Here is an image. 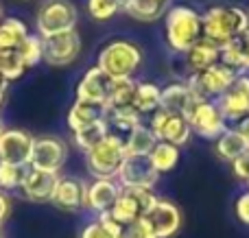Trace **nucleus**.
Wrapping results in <instances>:
<instances>
[{"label": "nucleus", "mask_w": 249, "mask_h": 238, "mask_svg": "<svg viewBox=\"0 0 249 238\" xmlns=\"http://www.w3.org/2000/svg\"><path fill=\"white\" fill-rule=\"evenodd\" d=\"M164 33H166L168 48L173 52L186 55L203 37L201 13L188 4L168 7L164 13Z\"/></svg>", "instance_id": "f257e3e1"}, {"label": "nucleus", "mask_w": 249, "mask_h": 238, "mask_svg": "<svg viewBox=\"0 0 249 238\" xmlns=\"http://www.w3.org/2000/svg\"><path fill=\"white\" fill-rule=\"evenodd\" d=\"M201 26L203 37L223 46L249 31V13L234 4H214L201 13Z\"/></svg>", "instance_id": "f03ea898"}, {"label": "nucleus", "mask_w": 249, "mask_h": 238, "mask_svg": "<svg viewBox=\"0 0 249 238\" xmlns=\"http://www.w3.org/2000/svg\"><path fill=\"white\" fill-rule=\"evenodd\" d=\"M142 66V48L129 39H112L99 51L96 68H101L112 81L133 79Z\"/></svg>", "instance_id": "7ed1b4c3"}, {"label": "nucleus", "mask_w": 249, "mask_h": 238, "mask_svg": "<svg viewBox=\"0 0 249 238\" xmlns=\"http://www.w3.org/2000/svg\"><path fill=\"white\" fill-rule=\"evenodd\" d=\"M124 160V140L116 136L103 138L86 153L88 173L94 179H116V173Z\"/></svg>", "instance_id": "20e7f679"}, {"label": "nucleus", "mask_w": 249, "mask_h": 238, "mask_svg": "<svg viewBox=\"0 0 249 238\" xmlns=\"http://www.w3.org/2000/svg\"><path fill=\"white\" fill-rule=\"evenodd\" d=\"M79 13L70 0H46L37 11V31L39 37H51V35L77 31Z\"/></svg>", "instance_id": "39448f33"}, {"label": "nucleus", "mask_w": 249, "mask_h": 238, "mask_svg": "<svg viewBox=\"0 0 249 238\" xmlns=\"http://www.w3.org/2000/svg\"><path fill=\"white\" fill-rule=\"evenodd\" d=\"M66 157H68V149H66L64 140L57 138V136H39V138L33 140L29 166L59 175L61 166L66 164Z\"/></svg>", "instance_id": "423d86ee"}, {"label": "nucleus", "mask_w": 249, "mask_h": 238, "mask_svg": "<svg viewBox=\"0 0 249 238\" xmlns=\"http://www.w3.org/2000/svg\"><path fill=\"white\" fill-rule=\"evenodd\" d=\"M186 118L190 122L193 134L201 136L206 140H216L228 129V122L221 116L214 101H199V103H195Z\"/></svg>", "instance_id": "0eeeda50"}, {"label": "nucleus", "mask_w": 249, "mask_h": 238, "mask_svg": "<svg viewBox=\"0 0 249 238\" xmlns=\"http://www.w3.org/2000/svg\"><path fill=\"white\" fill-rule=\"evenodd\" d=\"M160 179V173L153 169L149 157L124 155L121 169L116 173V182L121 188H149L153 190Z\"/></svg>", "instance_id": "6e6552de"}, {"label": "nucleus", "mask_w": 249, "mask_h": 238, "mask_svg": "<svg viewBox=\"0 0 249 238\" xmlns=\"http://www.w3.org/2000/svg\"><path fill=\"white\" fill-rule=\"evenodd\" d=\"M42 52H44V61L48 66H55V68L68 66L81 52V37H79L77 31L42 37Z\"/></svg>", "instance_id": "1a4fd4ad"}, {"label": "nucleus", "mask_w": 249, "mask_h": 238, "mask_svg": "<svg viewBox=\"0 0 249 238\" xmlns=\"http://www.w3.org/2000/svg\"><path fill=\"white\" fill-rule=\"evenodd\" d=\"M214 103L228 125L230 122L236 125L238 120L249 116V74H243V72L238 74L236 81L232 83V87L225 94H221Z\"/></svg>", "instance_id": "9d476101"}, {"label": "nucleus", "mask_w": 249, "mask_h": 238, "mask_svg": "<svg viewBox=\"0 0 249 238\" xmlns=\"http://www.w3.org/2000/svg\"><path fill=\"white\" fill-rule=\"evenodd\" d=\"M33 140V136L24 129H2V134H0V162L29 166Z\"/></svg>", "instance_id": "9b49d317"}, {"label": "nucleus", "mask_w": 249, "mask_h": 238, "mask_svg": "<svg viewBox=\"0 0 249 238\" xmlns=\"http://www.w3.org/2000/svg\"><path fill=\"white\" fill-rule=\"evenodd\" d=\"M109 87H112V79H109L101 68L92 66V68L86 70V74H83L77 83V101L107 105Z\"/></svg>", "instance_id": "f8f14e48"}, {"label": "nucleus", "mask_w": 249, "mask_h": 238, "mask_svg": "<svg viewBox=\"0 0 249 238\" xmlns=\"http://www.w3.org/2000/svg\"><path fill=\"white\" fill-rule=\"evenodd\" d=\"M146 221L153 227L155 238H173L181 227V212L173 201L158 199L155 208L146 214Z\"/></svg>", "instance_id": "ddd939ff"}, {"label": "nucleus", "mask_w": 249, "mask_h": 238, "mask_svg": "<svg viewBox=\"0 0 249 238\" xmlns=\"http://www.w3.org/2000/svg\"><path fill=\"white\" fill-rule=\"evenodd\" d=\"M57 182H59V175L57 173H46V170H37L29 166L24 173V179H22L20 190L29 201L44 204V201H51Z\"/></svg>", "instance_id": "4468645a"}, {"label": "nucleus", "mask_w": 249, "mask_h": 238, "mask_svg": "<svg viewBox=\"0 0 249 238\" xmlns=\"http://www.w3.org/2000/svg\"><path fill=\"white\" fill-rule=\"evenodd\" d=\"M121 190L116 179H94L92 184H86V208L96 217L109 212Z\"/></svg>", "instance_id": "2eb2a0df"}, {"label": "nucleus", "mask_w": 249, "mask_h": 238, "mask_svg": "<svg viewBox=\"0 0 249 238\" xmlns=\"http://www.w3.org/2000/svg\"><path fill=\"white\" fill-rule=\"evenodd\" d=\"M51 204L64 212H77L86 208V184L72 177H59Z\"/></svg>", "instance_id": "dca6fc26"}, {"label": "nucleus", "mask_w": 249, "mask_h": 238, "mask_svg": "<svg viewBox=\"0 0 249 238\" xmlns=\"http://www.w3.org/2000/svg\"><path fill=\"white\" fill-rule=\"evenodd\" d=\"M238 74L241 72L228 68V66H223L219 61V64L206 68L203 72H199V79H201V83H203V90H206L208 99L212 101V99H219L221 94H225V92L232 87V83L236 81Z\"/></svg>", "instance_id": "f3484780"}, {"label": "nucleus", "mask_w": 249, "mask_h": 238, "mask_svg": "<svg viewBox=\"0 0 249 238\" xmlns=\"http://www.w3.org/2000/svg\"><path fill=\"white\" fill-rule=\"evenodd\" d=\"M195 105L193 96H190L188 87L184 81H173L162 87L160 94V109L173 114V116H188L190 107Z\"/></svg>", "instance_id": "a211bd4d"}, {"label": "nucleus", "mask_w": 249, "mask_h": 238, "mask_svg": "<svg viewBox=\"0 0 249 238\" xmlns=\"http://www.w3.org/2000/svg\"><path fill=\"white\" fill-rule=\"evenodd\" d=\"M105 114H107V107H105V105L74 101L72 107L68 109V127L72 134H77V131L86 129V127L105 120Z\"/></svg>", "instance_id": "6ab92c4d"}, {"label": "nucleus", "mask_w": 249, "mask_h": 238, "mask_svg": "<svg viewBox=\"0 0 249 238\" xmlns=\"http://www.w3.org/2000/svg\"><path fill=\"white\" fill-rule=\"evenodd\" d=\"M219 55H221V46H216L208 37H201L186 52V64H188L190 74H199L206 68H210V66L219 64Z\"/></svg>", "instance_id": "aec40b11"}, {"label": "nucleus", "mask_w": 249, "mask_h": 238, "mask_svg": "<svg viewBox=\"0 0 249 238\" xmlns=\"http://www.w3.org/2000/svg\"><path fill=\"white\" fill-rule=\"evenodd\" d=\"M214 149H216V155H219L221 160L234 162L249 151V140L238 129L228 127V129L214 140Z\"/></svg>", "instance_id": "412c9836"}, {"label": "nucleus", "mask_w": 249, "mask_h": 238, "mask_svg": "<svg viewBox=\"0 0 249 238\" xmlns=\"http://www.w3.org/2000/svg\"><path fill=\"white\" fill-rule=\"evenodd\" d=\"M168 0H121V9L138 22H158L164 17Z\"/></svg>", "instance_id": "4be33fe9"}, {"label": "nucleus", "mask_w": 249, "mask_h": 238, "mask_svg": "<svg viewBox=\"0 0 249 238\" xmlns=\"http://www.w3.org/2000/svg\"><path fill=\"white\" fill-rule=\"evenodd\" d=\"M160 94H162V85L151 81H138L136 83V92H133V101L131 107L136 109L140 116L144 114H153L160 109Z\"/></svg>", "instance_id": "5701e85b"}, {"label": "nucleus", "mask_w": 249, "mask_h": 238, "mask_svg": "<svg viewBox=\"0 0 249 238\" xmlns=\"http://www.w3.org/2000/svg\"><path fill=\"white\" fill-rule=\"evenodd\" d=\"M155 144H158V138H155L149 127L142 122V125H138L136 129L124 138V155L149 157V153L153 151Z\"/></svg>", "instance_id": "b1692460"}, {"label": "nucleus", "mask_w": 249, "mask_h": 238, "mask_svg": "<svg viewBox=\"0 0 249 238\" xmlns=\"http://www.w3.org/2000/svg\"><path fill=\"white\" fill-rule=\"evenodd\" d=\"M29 37V29L18 17H4L0 20V52L4 51H18L24 39Z\"/></svg>", "instance_id": "393cba45"}, {"label": "nucleus", "mask_w": 249, "mask_h": 238, "mask_svg": "<svg viewBox=\"0 0 249 238\" xmlns=\"http://www.w3.org/2000/svg\"><path fill=\"white\" fill-rule=\"evenodd\" d=\"M193 138V129H190V122L186 116H168L166 127H164V134L160 142H168V144H175V147H186Z\"/></svg>", "instance_id": "a878e982"}, {"label": "nucleus", "mask_w": 249, "mask_h": 238, "mask_svg": "<svg viewBox=\"0 0 249 238\" xmlns=\"http://www.w3.org/2000/svg\"><path fill=\"white\" fill-rule=\"evenodd\" d=\"M179 155H181L179 147L168 144V142H158L153 147V151L149 153V160H151V164H153V169L158 170L160 175H164L175 169L177 162H179Z\"/></svg>", "instance_id": "bb28decb"}, {"label": "nucleus", "mask_w": 249, "mask_h": 238, "mask_svg": "<svg viewBox=\"0 0 249 238\" xmlns=\"http://www.w3.org/2000/svg\"><path fill=\"white\" fill-rule=\"evenodd\" d=\"M136 79H116L112 81L107 96V109H121V107H131L133 92H136Z\"/></svg>", "instance_id": "cd10ccee"}, {"label": "nucleus", "mask_w": 249, "mask_h": 238, "mask_svg": "<svg viewBox=\"0 0 249 238\" xmlns=\"http://www.w3.org/2000/svg\"><path fill=\"white\" fill-rule=\"evenodd\" d=\"M109 214H112L114 221H118L123 227H127L129 223H133L136 219L142 217L140 208H138V204H136V199H133L127 190H121V195H118V199L114 201Z\"/></svg>", "instance_id": "c85d7f7f"}, {"label": "nucleus", "mask_w": 249, "mask_h": 238, "mask_svg": "<svg viewBox=\"0 0 249 238\" xmlns=\"http://www.w3.org/2000/svg\"><path fill=\"white\" fill-rule=\"evenodd\" d=\"M103 138H107V125H105V120L86 127V129L77 131V134H72L74 144H77L83 153H88L92 147H96V144H99Z\"/></svg>", "instance_id": "c756f323"}, {"label": "nucleus", "mask_w": 249, "mask_h": 238, "mask_svg": "<svg viewBox=\"0 0 249 238\" xmlns=\"http://www.w3.org/2000/svg\"><path fill=\"white\" fill-rule=\"evenodd\" d=\"M26 72V66L24 61L20 59V55H18L16 51H4L0 52V77L4 79V81H16V79H20L22 74Z\"/></svg>", "instance_id": "7c9ffc66"}, {"label": "nucleus", "mask_w": 249, "mask_h": 238, "mask_svg": "<svg viewBox=\"0 0 249 238\" xmlns=\"http://www.w3.org/2000/svg\"><path fill=\"white\" fill-rule=\"evenodd\" d=\"M18 55H20V59L24 61L26 68H33V66H37L39 61L44 59V52H42V37L39 35H31L24 39V42L18 46Z\"/></svg>", "instance_id": "2f4dec72"}, {"label": "nucleus", "mask_w": 249, "mask_h": 238, "mask_svg": "<svg viewBox=\"0 0 249 238\" xmlns=\"http://www.w3.org/2000/svg\"><path fill=\"white\" fill-rule=\"evenodd\" d=\"M29 166H16V164H7V162H0V190H16L22 186V179Z\"/></svg>", "instance_id": "473e14b6"}, {"label": "nucleus", "mask_w": 249, "mask_h": 238, "mask_svg": "<svg viewBox=\"0 0 249 238\" xmlns=\"http://www.w3.org/2000/svg\"><path fill=\"white\" fill-rule=\"evenodd\" d=\"M121 11V0H88V13L94 20L103 22Z\"/></svg>", "instance_id": "72a5a7b5"}, {"label": "nucleus", "mask_w": 249, "mask_h": 238, "mask_svg": "<svg viewBox=\"0 0 249 238\" xmlns=\"http://www.w3.org/2000/svg\"><path fill=\"white\" fill-rule=\"evenodd\" d=\"M219 61L223 66H228V68L236 70V72H243V55H241V44H238V37L221 46Z\"/></svg>", "instance_id": "f704fd0d"}, {"label": "nucleus", "mask_w": 249, "mask_h": 238, "mask_svg": "<svg viewBox=\"0 0 249 238\" xmlns=\"http://www.w3.org/2000/svg\"><path fill=\"white\" fill-rule=\"evenodd\" d=\"M123 238H155V232L151 227V223L146 221V217H140L124 227Z\"/></svg>", "instance_id": "c9c22d12"}, {"label": "nucleus", "mask_w": 249, "mask_h": 238, "mask_svg": "<svg viewBox=\"0 0 249 238\" xmlns=\"http://www.w3.org/2000/svg\"><path fill=\"white\" fill-rule=\"evenodd\" d=\"M79 238H114V236H109V232L94 219V221H90L88 225H83Z\"/></svg>", "instance_id": "e433bc0d"}, {"label": "nucleus", "mask_w": 249, "mask_h": 238, "mask_svg": "<svg viewBox=\"0 0 249 238\" xmlns=\"http://www.w3.org/2000/svg\"><path fill=\"white\" fill-rule=\"evenodd\" d=\"M232 173H234V177L243 184L249 179V151L245 153V155L238 157V160L232 162Z\"/></svg>", "instance_id": "4c0bfd02"}, {"label": "nucleus", "mask_w": 249, "mask_h": 238, "mask_svg": "<svg viewBox=\"0 0 249 238\" xmlns=\"http://www.w3.org/2000/svg\"><path fill=\"white\" fill-rule=\"evenodd\" d=\"M234 212H236L238 221L249 225V190H245L243 195H238L236 204H234Z\"/></svg>", "instance_id": "58836bf2"}, {"label": "nucleus", "mask_w": 249, "mask_h": 238, "mask_svg": "<svg viewBox=\"0 0 249 238\" xmlns=\"http://www.w3.org/2000/svg\"><path fill=\"white\" fill-rule=\"evenodd\" d=\"M96 221H99L101 225H103L105 230L109 232V236H114V238L123 236L124 227H123V225H121V223H118V221H114V219H112V214H109V212H105V214H99V217H96Z\"/></svg>", "instance_id": "ea45409f"}, {"label": "nucleus", "mask_w": 249, "mask_h": 238, "mask_svg": "<svg viewBox=\"0 0 249 238\" xmlns=\"http://www.w3.org/2000/svg\"><path fill=\"white\" fill-rule=\"evenodd\" d=\"M238 44H241V55H243V72H249V31L238 37Z\"/></svg>", "instance_id": "a19ab883"}, {"label": "nucleus", "mask_w": 249, "mask_h": 238, "mask_svg": "<svg viewBox=\"0 0 249 238\" xmlns=\"http://www.w3.org/2000/svg\"><path fill=\"white\" fill-rule=\"evenodd\" d=\"M9 212H11V201H9V197L4 195L2 190H0V225L7 221Z\"/></svg>", "instance_id": "79ce46f5"}, {"label": "nucleus", "mask_w": 249, "mask_h": 238, "mask_svg": "<svg viewBox=\"0 0 249 238\" xmlns=\"http://www.w3.org/2000/svg\"><path fill=\"white\" fill-rule=\"evenodd\" d=\"M2 129H4V127H2V120H0V134H2Z\"/></svg>", "instance_id": "37998d69"}, {"label": "nucleus", "mask_w": 249, "mask_h": 238, "mask_svg": "<svg viewBox=\"0 0 249 238\" xmlns=\"http://www.w3.org/2000/svg\"><path fill=\"white\" fill-rule=\"evenodd\" d=\"M0 20H2V7H0Z\"/></svg>", "instance_id": "c03bdc74"}, {"label": "nucleus", "mask_w": 249, "mask_h": 238, "mask_svg": "<svg viewBox=\"0 0 249 238\" xmlns=\"http://www.w3.org/2000/svg\"><path fill=\"white\" fill-rule=\"evenodd\" d=\"M245 186H247V190H249V179H247V182H245Z\"/></svg>", "instance_id": "a18cd8bd"}, {"label": "nucleus", "mask_w": 249, "mask_h": 238, "mask_svg": "<svg viewBox=\"0 0 249 238\" xmlns=\"http://www.w3.org/2000/svg\"><path fill=\"white\" fill-rule=\"evenodd\" d=\"M0 238H2V232H0Z\"/></svg>", "instance_id": "49530a36"}, {"label": "nucleus", "mask_w": 249, "mask_h": 238, "mask_svg": "<svg viewBox=\"0 0 249 238\" xmlns=\"http://www.w3.org/2000/svg\"><path fill=\"white\" fill-rule=\"evenodd\" d=\"M0 81H4V79H2V77H0Z\"/></svg>", "instance_id": "de8ad7c7"}, {"label": "nucleus", "mask_w": 249, "mask_h": 238, "mask_svg": "<svg viewBox=\"0 0 249 238\" xmlns=\"http://www.w3.org/2000/svg\"><path fill=\"white\" fill-rule=\"evenodd\" d=\"M118 238H123V236H118Z\"/></svg>", "instance_id": "09e8293b"}]
</instances>
